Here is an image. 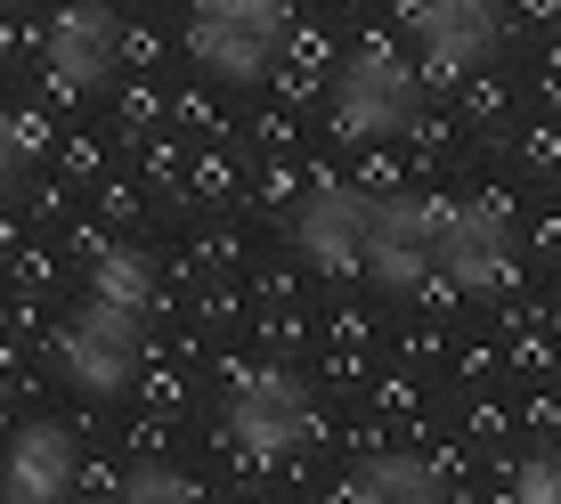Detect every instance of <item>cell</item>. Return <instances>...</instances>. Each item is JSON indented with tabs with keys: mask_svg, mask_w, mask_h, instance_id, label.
<instances>
[{
	"mask_svg": "<svg viewBox=\"0 0 561 504\" xmlns=\"http://www.w3.org/2000/svg\"><path fill=\"white\" fill-rule=\"evenodd\" d=\"M9 180H16V123L0 114V187H9Z\"/></svg>",
	"mask_w": 561,
	"mask_h": 504,
	"instance_id": "obj_4",
	"label": "cell"
},
{
	"mask_svg": "<svg viewBox=\"0 0 561 504\" xmlns=\"http://www.w3.org/2000/svg\"><path fill=\"white\" fill-rule=\"evenodd\" d=\"M9 480H16V496H49L57 480H66V456H57V432H33Z\"/></svg>",
	"mask_w": 561,
	"mask_h": 504,
	"instance_id": "obj_3",
	"label": "cell"
},
{
	"mask_svg": "<svg viewBox=\"0 0 561 504\" xmlns=\"http://www.w3.org/2000/svg\"><path fill=\"white\" fill-rule=\"evenodd\" d=\"M187 42H196V57L220 82H253L268 42H277V9H268V0H204Z\"/></svg>",
	"mask_w": 561,
	"mask_h": 504,
	"instance_id": "obj_2",
	"label": "cell"
},
{
	"mask_svg": "<svg viewBox=\"0 0 561 504\" xmlns=\"http://www.w3.org/2000/svg\"><path fill=\"white\" fill-rule=\"evenodd\" d=\"M42 66H49V82L66 90V99L106 90L114 66H123V16H114L106 0H73V9H57L49 33H42Z\"/></svg>",
	"mask_w": 561,
	"mask_h": 504,
	"instance_id": "obj_1",
	"label": "cell"
}]
</instances>
